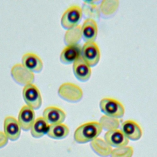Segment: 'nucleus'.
I'll list each match as a JSON object with an SVG mask.
<instances>
[{
    "label": "nucleus",
    "mask_w": 157,
    "mask_h": 157,
    "mask_svg": "<svg viewBox=\"0 0 157 157\" xmlns=\"http://www.w3.org/2000/svg\"><path fill=\"white\" fill-rule=\"evenodd\" d=\"M102 129H107V131L117 129L119 126V121L117 118L109 117L107 116H103L100 119V122Z\"/></svg>",
    "instance_id": "22"
},
{
    "label": "nucleus",
    "mask_w": 157,
    "mask_h": 157,
    "mask_svg": "<svg viewBox=\"0 0 157 157\" xmlns=\"http://www.w3.org/2000/svg\"><path fill=\"white\" fill-rule=\"evenodd\" d=\"M133 148L130 146H124L112 149L110 157H132Z\"/></svg>",
    "instance_id": "23"
},
{
    "label": "nucleus",
    "mask_w": 157,
    "mask_h": 157,
    "mask_svg": "<svg viewBox=\"0 0 157 157\" xmlns=\"http://www.w3.org/2000/svg\"><path fill=\"white\" fill-rule=\"evenodd\" d=\"M82 36L81 26L77 25L67 30L64 36V42L67 45L77 44Z\"/></svg>",
    "instance_id": "20"
},
{
    "label": "nucleus",
    "mask_w": 157,
    "mask_h": 157,
    "mask_svg": "<svg viewBox=\"0 0 157 157\" xmlns=\"http://www.w3.org/2000/svg\"><path fill=\"white\" fill-rule=\"evenodd\" d=\"M104 140L114 148L126 146L129 143V140L123 132L118 129L107 131L104 134Z\"/></svg>",
    "instance_id": "11"
},
{
    "label": "nucleus",
    "mask_w": 157,
    "mask_h": 157,
    "mask_svg": "<svg viewBox=\"0 0 157 157\" xmlns=\"http://www.w3.org/2000/svg\"><path fill=\"white\" fill-rule=\"evenodd\" d=\"M8 140L4 132L0 131V148H3L7 144Z\"/></svg>",
    "instance_id": "24"
},
{
    "label": "nucleus",
    "mask_w": 157,
    "mask_h": 157,
    "mask_svg": "<svg viewBox=\"0 0 157 157\" xmlns=\"http://www.w3.org/2000/svg\"><path fill=\"white\" fill-rule=\"evenodd\" d=\"M10 73L13 79L20 85L25 86L33 83L34 80L33 72L25 67L22 64L17 63L13 65L11 68Z\"/></svg>",
    "instance_id": "7"
},
{
    "label": "nucleus",
    "mask_w": 157,
    "mask_h": 157,
    "mask_svg": "<svg viewBox=\"0 0 157 157\" xmlns=\"http://www.w3.org/2000/svg\"><path fill=\"white\" fill-rule=\"evenodd\" d=\"M82 47L78 44L67 45L61 51L60 61L66 64L73 63L81 56Z\"/></svg>",
    "instance_id": "12"
},
{
    "label": "nucleus",
    "mask_w": 157,
    "mask_h": 157,
    "mask_svg": "<svg viewBox=\"0 0 157 157\" xmlns=\"http://www.w3.org/2000/svg\"><path fill=\"white\" fill-rule=\"evenodd\" d=\"M21 64L32 72H39L43 69V62L41 58L33 52L25 53L21 58Z\"/></svg>",
    "instance_id": "14"
},
{
    "label": "nucleus",
    "mask_w": 157,
    "mask_h": 157,
    "mask_svg": "<svg viewBox=\"0 0 157 157\" xmlns=\"http://www.w3.org/2000/svg\"><path fill=\"white\" fill-rule=\"evenodd\" d=\"M102 131V128L99 122H87L79 126L75 129L74 139L78 144L87 143L98 138Z\"/></svg>",
    "instance_id": "1"
},
{
    "label": "nucleus",
    "mask_w": 157,
    "mask_h": 157,
    "mask_svg": "<svg viewBox=\"0 0 157 157\" xmlns=\"http://www.w3.org/2000/svg\"><path fill=\"white\" fill-rule=\"evenodd\" d=\"M23 99L26 104L34 110L40 107L42 102V96L39 89L33 83H29L23 86L22 90Z\"/></svg>",
    "instance_id": "4"
},
{
    "label": "nucleus",
    "mask_w": 157,
    "mask_h": 157,
    "mask_svg": "<svg viewBox=\"0 0 157 157\" xmlns=\"http://www.w3.org/2000/svg\"><path fill=\"white\" fill-rule=\"evenodd\" d=\"M4 133L9 140L15 141L21 134V127L18 120L12 116H7L4 120Z\"/></svg>",
    "instance_id": "8"
},
{
    "label": "nucleus",
    "mask_w": 157,
    "mask_h": 157,
    "mask_svg": "<svg viewBox=\"0 0 157 157\" xmlns=\"http://www.w3.org/2000/svg\"><path fill=\"white\" fill-rule=\"evenodd\" d=\"M42 117L50 125L63 123L66 115L65 112L56 106H48L43 111Z\"/></svg>",
    "instance_id": "10"
},
{
    "label": "nucleus",
    "mask_w": 157,
    "mask_h": 157,
    "mask_svg": "<svg viewBox=\"0 0 157 157\" xmlns=\"http://www.w3.org/2000/svg\"><path fill=\"white\" fill-rule=\"evenodd\" d=\"M50 128V124L44 118L40 117L36 118L31 129V134L34 138H40L45 134H47Z\"/></svg>",
    "instance_id": "17"
},
{
    "label": "nucleus",
    "mask_w": 157,
    "mask_h": 157,
    "mask_svg": "<svg viewBox=\"0 0 157 157\" xmlns=\"http://www.w3.org/2000/svg\"><path fill=\"white\" fill-rule=\"evenodd\" d=\"M69 129L67 126L63 123L50 125L47 136L54 139H63L67 136Z\"/></svg>",
    "instance_id": "19"
},
{
    "label": "nucleus",
    "mask_w": 157,
    "mask_h": 157,
    "mask_svg": "<svg viewBox=\"0 0 157 157\" xmlns=\"http://www.w3.org/2000/svg\"><path fill=\"white\" fill-rule=\"evenodd\" d=\"M81 57L90 67L96 65L101 57L97 44L94 42H86L82 47Z\"/></svg>",
    "instance_id": "6"
},
{
    "label": "nucleus",
    "mask_w": 157,
    "mask_h": 157,
    "mask_svg": "<svg viewBox=\"0 0 157 157\" xmlns=\"http://www.w3.org/2000/svg\"><path fill=\"white\" fill-rule=\"evenodd\" d=\"M121 131L129 140H137L142 136L141 127L135 121L131 120H128L122 123Z\"/></svg>",
    "instance_id": "13"
},
{
    "label": "nucleus",
    "mask_w": 157,
    "mask_h": 157,
    "mask_svg": "<svg viewBox=\"0 0 157 157\" xmlns=\"http://www.w3.org/2000/svg\"><path fill=\"white\" fill-rule=\"evenodd\" d=\"M101 112L105 116L120 118L124 116L125 109L123 105L118 100L111 98H104L99 102Z\"/></svg>",
    "instance_id": "2"
},
{
    "label": "nucleus",
    "mask_w": 157,
    "mask_h": 157,
    "mask_svg": "<svg viewBox=\"0 0 157 157\" xmlns=\"http://www.w3.org/2000/svg\"><path fill=\"white\" fill-rule=\"evenodd\" d=\"M34 110L27 105H24L20 109L18 115V122L23 131L29 130L36 120Z\"/></svg>",
    "instance_id": "9"
},
{
    "label": "nucleus",
    "mask_w": 157,
    "mask_h": 157,
    "mask_svg": "<svg viewBox=\"0 0 157 157\" xmlns=\"http://www.w3.org/2000/svg\"><path fill=\"white\" fill-rule=\"evenodd\" d=\"M58 93L62 99L71 102L79 101L83 96V91L81 88L69 82L61 85L58 88Z\"/></svg>",
    "instance_id": "5"
},
{
    "label": "nucleus",
    "mask_w": 157,
    "mask_h": 157,
    "mask_svg": "<svg viewBox=\"0 0 157 157\" xmlns=\"http://www.w3.org/2000/svg\"><path fill=\"white\" fill-rule=\"evenodd\" d=\"M83 15V10L78 6L69 7L63 13L61 18V26L69 29L78 25Z\"/></svg>",
    "instance_id": "3"
},
{
    "label": "nucleus",
    "mask_w": 157,
    "mask_h": 157,
    "mask_svg": "<svg viewBox=\"0 0 157 157\" xmlns=\"http://www.w3.org/2000/svg\"><path fill=\"white\" fill-rule=\"evenodd\" d=\"M82 35L86 42H94L98 34L97 23L93 18L86 19L82 27Z\"/></svg>",
    "instance_id": "16"
},
{
    "label": "nucleus",
    "mask_w": 157,
    "mask_h": 157,
    "mask_svg": "<svg viewBox=\"0 0 157 157\" xmlns=\"http://www.w3.org/2000/svg\"><path fill=\"white\" fill-rule=\"evenodd\" d=\"M90 147L93 151L101 157L110 156L112 148L104 140L96 138L90 143Z\"/></svg>",
    "instance_id": "18"
},
{
    "label": "nucleus",
    "mask_w": 157,
    "mask_h": 157,
    "mask_svg": "<svg viewBox=\"0 0 157 157\" xmlns=\"http://www.w3.org/2000/svg\"><path fill=\"white\" fill-rule=\"evenodd\" d=\"M73 72L75 77L82 82L88 80L91 75V67L80 56L73 63Z\"/></svg>",
    "instance_id": "15"
},
{
    "label": "nucleus",
    "mask_w": 157,
    "mask_h": 157,
    "mask_svg": "<svg viewBox=\"0 0 157 157\" xmlns=\"http://www.w3.org/2000/svg\"><path fill=\"white\" fill-rule=\"evenodd\" d=\"M117 1H103L100 6V10L105 15H109L115 12L118 8Z\"/></svg>",
    "instance_id": "21"
}]
</instances>
